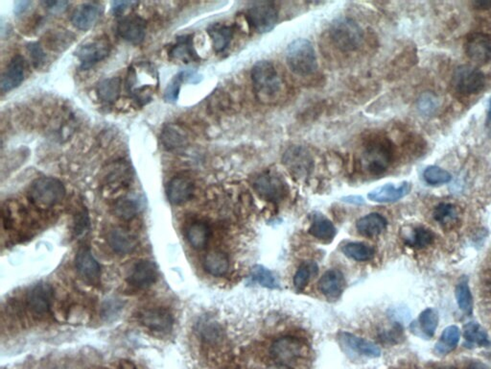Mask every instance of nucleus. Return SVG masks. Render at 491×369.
<instances>
[{"instance_id":"31","label":"nucleus","mask_w":491,"mask_h":369,"mask_svg":"<svg viewBox=\"0 0 491 369\" xmlns=\"http://www.w3.org/2000/svg\"><path fill=\"white\" fill-rule=\"evenodd\" d=\"M460 339V329L455 325L448 326L442 331L439 341L435 345V352L442 356L450 354L458 346Z\"/></svg>"},{"instance_id":"14","label":"nucleus","mask_w":491,"mask_h":369,"mask_svg":"<svg viewBox=\"0 0 491 369\" xmlns=\"http://www.w3.org/2000/svg\"><path fill=\"white\" fill-rule=\"evenodd\" d=\"M139 320L146 328L159 333H168L173 328V317L168 310L161 308L143 310L140 313Z\"/></svg>"},{"instance_id":"28","label":"nucleus","mask_w":491,"mask_h":369,"mask_svg":"<svg viewBox=\"0 0 491 369\" xmlns=\"http://www.w3.org/2000/svg\"><path fill=\"white\" fill-rule=\"evenodd\" d=\"M201 76L198 73L191 71H180L167 85L164 91V99L166 102L175 103L179 99L180 87L184 82L187 83L197 84L201 81Z\"/></svg>"},{"instance_id":"52","label":"nucleus","mask_w":491,"mask_h":369,"mask_svg":"<svg viewBox=\"0 0 491 369\" xmlns=\"http://www.w3.org/2000/svg\"><path fill=\"white\" fill-rule=\"evenodd\" d=\"M473 5L477 9H490L491 1H476L473 2Z\"/></svg>"},{"instance_id":"10","label":"nucleus","mask_w":491,"mask_h":369,"mask_svg":"<svg viewBox=\"0 0 491 369\" xmlns=\"http://www.w3.org/2000/svg\"><path fill=\"white\" fill-rule=\"evenodd\" d=\"M270 352L273 359L285 363L305 357L308 355L309 349L302 339L294 337H284L273 341Z\"/></svg>"},{"instance_id":"17","label":"nucleus","mask_w":491,"mask_h":369,"mask_svg":"<svg viewBox=\"0 0 491 369\" xmlns=\"http://www.w3.org/2000/svg\"><path fill=\"white\" fill-rule=\"evenodd\" d=\"M103 7L98 4H86L77 7L71 15V23L80 30L94 28L103 15Z\"/></svg>"},{"instance_id":"6","label":"nucleus","mask_w":491,"mask_h":369,"mask_svg":"<svg viewBox=\"0 0 491 369\" xmlns=\"http://www.w3.org/2000/svg\"><path fill=\"white\" fill-rule=\"evenodd\" d=\"M392 160L391 143L378 140L371 143L362 154L363 169L373 175H380L389 169Z\"/></svg>"},{"instance_id":"46","label":"nucleus","mask_w":491,"mask_h":369,"mask_svg":"<svg viewBox=\"0 0 491 369\" xmlns=\"http://www.w3.org/2000/svg\"><path fill=\"white\" fill-rule=\"evenodd\" d=\"M89 214H87V210L85 209L83 211L80 212L75 217V222H74V231H75L77 236H81L84 235V234L89 230Z\"/></svg>"},{"instance_id":"41","label":"nucleus","mask_w":491,"mask_h":369,"mask_svg":"<svg viewBox=\"0 0 491 369\" xmlns=\"http://www.w3.org/2000/svg\"><path fill=\"white\" fill-rule=\"evenodd\" d=\"M318 272V267L315 262L307 261L304 262L294 276L293 284L297 291H304L313 276L317 274Z\"/></svg>"},{"instance_id":"19","label":"nucleus","mask_w":491,"mask_h":369,"mask_svg":"<svg viewBox=\"0 0 491 369\" xmlns=\"http://www.w3.org/2000/svg\"><path fill=\"white\" fill-rule=\"evenodd\" d=\"M344 288L346 280L344 274L338 270H328L318 281L321 293L331 300L339 298Z\"/></svg>"},{"instance_id":"42","label":"nucleus","mask_w":491,"mask_h":369,"mask_svg":"<svg viewBox=\"0 0 491 369\" xmlns=\"http://www.w3.org/2000/svg\"><path fill=\"white\" fill-rule=\"evenodd\" d=\"M433 216H434L435 220L443 227L453 225L454 223L458 222L459 219L458 210L453 204L450 203H440L435 209Z\"/></svg>"},{"instance_id":"38","label":"nucleus","mask_w":491,"mask_h":369,"mask_svg":"<svg viewBox=\"0 0 491 369\" xmlns=\"http://www.w3.org/2000/svg\"><path fill=\"white\" fill-rule=\"evenodd\" d=\"M187 237L194 248L201 249L209 243V237H211V229L206 223L195 222L188 228Z\"/></svg>"},{"instance_id":"55","label":"nucleus","mask_w":491,"mask_h":369,"mask_svg":"<svg viewBox=\"0 0 491 369\" xmlns=\"http://www.w3.org/2000/svg\"><path fill=\"white\" fill-rule=\"evenodd\" d=\"M266 369H293L287 365H284V363H277V365H273L268 366Z\"/></svg>"},{"instance_id":"34","label":"nucleus","mask_w":491,"mask_h":369,"mask_svg":"<svg viewBox=\"0 0 491 369\" xmlns=\"http://www.w3.org/2000/svg\"><path fill=\"white\" fill-rule=\"evenodd\" d=\"M204 267L209 274L219 277L228 272L230 262L227 255L223 252L212 251L204 257Z\"/></svg>"},{"instance_id":"49","label":"nucleus","mask_w":491,"mask_h":369,"mask_svg":"<svg viewBox=\"0 0 491 369\" xmlns=\"http://www.w3.org/2000/svg\"><path fill=\"white\" fill-rule=\"evenodd\" d=\"M434 98L431 95H426V97H422L421 102H419V109L422 111V113H432L435 110V102Z\"/></svg>"},{"instance_id":"21","label":"nucleus","mask_w":491,"mask_h":369,"mask_svg":"<svg viewBox=\"0 0 491 369\" xmlns=\"http://www.w3.org/2000/svg\"><path fill=\"white\" fill-rule=\"evenodd\" d=\"M339 338L342 344L346 345L347 349H352L359 355L370 358H378L381 356V349H379L378 345L368 339L360 338L347 332L340 334Z\"/></svg>"},{"instance_id":"20","label":"nucleus","mask_w":491,"mask_h":369,"mask_svg":"<svg viewBox=\"0 0 491 369\" xmlns=\"http://www.w3.org/2000/svg\"><path fill=\"white\" fill-rule=\"evenodd\" d=\"M158 279V267L150 261H142L135 265L129 276V283L137 288L144 289L153 285Z\"/></svg>"},{"instance_id":"54","label":"nucleus","mask_w":491,"mask_h":369,"mask_svg":"<svg viewBox=\"0 0 491 369\" xmlns=\"http://www.w3.org/2000/svg\"><path fill=\"white\" fill-rule=\"evenodd\" d=\"M344 199H349V200H344L347 201V202L357 204V205L358 204L363 203V198H361V196H349V198Z\"/></svg>"},{"instance_id":"33","label":"nucleus","mask_w":491,"mask_h":369,"mask_svg":"<svg viewBox=\"0 0 491 369\" xmlns=\"http://www.w3.org/2000/svg\"><path fill=\"white\" fill-rule=\"evenodd\" d=\"M209 34L212 40L214 50L216 52H223L228 49L233 37V29L230 26L215 23L209 28Z\"/></svg>"},{"instance_id":"15","label":"nucleus","mask_w":491,"mask_h":369,"mask_svg":"<svg viewBox=\"0 0 491 369\" xmlns=\"http://www.w3.org/2000/svg\"><path fill=\"white\" fill-rule=\"evenodd\" d=\"M54 291L49 284L41 283L34 286L27 296L28 307L36 315H45L51 307Z\"/></svg>"},{"instance_id":"4","label":"nucleus","mask_w":491,"mask_h":369,"mask_svg":"<svg viewBox=\"0 0 491 369\" xmlns=\"http://www.w3.org/2000/svg\"><path fill=\"white\" fill-rule=\"evenodd\" d=\"M330 37L340 50L349 52L356 50L361 46L363 33L356 21L342 17L333 21L330 28Z\"/></svg>"},{"instance_id":"9","label":"nucleus","mask_w":491,"mask_h":369,"mask_svg":"<svg viewBox=\"0 0 491 369\" xmlns=\"http://www.w3.org/2000/svg\"><path fill=\"white\" fill-rule=\"evenodd\" d=\"M249 23L259 33H268L277 25L278 11L273 4L266 1L256 2L247 13Z\"/></svg>"},{"instance_id":"32","label":"nucleus","mask_w":491,"mask_h":369,"mask_svg":"<svg viewBox=\"0 0 491 369\" xmlns=\"http://www.w3.org/2000/svg\"><path fill=\"white\" fill-rule=\"evenodd\" d=\"M464 338L469 346L487 347L491 344L487 331L476 321H471L464 326Z\"/></svg>"},{"instance_id":"35","label":"nucleus","mask_w":491,"mask_h":369,"mask_svg":"<svg viewBox=\"0 0 491 369\" xmlns=\"http://www.w3.org/2000/svg\"><path fill=\"white\" fill-rule=\"evenodd\" d=\"M121 92V80L118 77L104 79L98 84V97L107 104L116 102Z\"/></svg>"},{"instance_id":"23","label":"nucleus","mask_w":491,"mask_h":369,"mask_svg":"<svg viewBox=\"0 0 491 369\" xmlns=\"http://www.w3.org/2000/svg\"><path fill=\"white\" fill-rule=\"evenodd\" d=\"M194 185L187 177H175L167 187V198L174 205H180L192 198Z\"/></svg>"},{"instance_id":"45","label":"nucleus","mask_w":491,"mask_h":369,"mask_svg":"<svg viewBox=\"0 0 491 369\" xmlns=\"http://www.w3.org/2000/svg\"><path fill=\"white\" fill-rule=\"evenodd\" d=\"M434 240L435 235L431 230L424 227H418L414 231L412 237L408 238L407 243L412 248L421 249L429 246Z\"/></svg>"},{"instance_id":"43","label":"nucleus","mask_w":491,"mask_h":369,"mask_svg":"<svg viewBox=\"0 0 491 369\" xmlns=\"http://www.w3.org/2000/svg\"><path fill=\"white\" fill-rule=\"evenodd\" d=\"M139 203L132 198H122L114 205L116 216L124 220L132 219L139 212Z\"/></svg>"},{"instance_id":"5","label":"nucleus","mask_w":491,"mask_h":369,"mask_svg":"<svg viewBox=\"0 0 491 369\" xmlns=\"http://www.w3.org/2000/svg\"><path fill=\"white\" fill-rule=\"evenodd\" d=\"M66 195V188L60 180L41 177L32 183L29 198L36 205L52 207L60 203Z\"/></svg>"},{"instance_id":"48","label":"nucleus","mask_w":491,"mask_h":369,"mask_svg":"<svg viewBox=\"0 0 491 369\" xmlns=\"http://www.w3.org/2000/svg\"><path fill=\"white\" fill-rule=\"evenodd\" d=\"M137 4V2L132 1H114L111 4V9L116 15L123 14L125 11L128 10L130 7Z\"/></svg>"},{"instance_id":"37","label":"nucleus","mask_w":491,"mask_h":369,"mask_svg":"<svg viewBox=\"0 0 491 369\" xmlns=\"http://www.w3.org/2000/svg\"><path fill=\"white\" fill-rule=\"evenodd\" d=\"M418 325L421 337L426 339L433 338L439 325V313L433 308H427L419 315Z\"/></svg>"},{"instance_id":"8","label":"nucleus","mask_w":491,"mask_h":369,"mask_svg":"<svg viewBox=\"0 0 491 369\" xmlns=\"http://www.w3.org/2000/svg\"><path fill=\"white\" fill-rule=\"evenodd\" d=\"M253 185L260 196L272 202H280L287 193V186L283 178L273 171L257 175Z\"/></svg>"},{"instance_id":"7","label":"nucleus","mask_w":491,"mask_h":369,"mask_svg":"<svg viewBox=\"0 0 491 369\" xmlns=\"http://www.w3.org/2000/svg\"><path fill=\"white\" fill-rule=\"evenodd\" d=\"M452 84L456 92L464 97L479 94L485 89V76L471 66H461L453 75Z\"/></svg>"},{"instance_id":"57","label":"nucleus","mask_w":491,"mask_h":369,"mask_svg":"<svg viewBox=\"0 0 491 369\" xmlns=\"http://www.w3.org/2000/svg\"><path fill=\"white\" fill-rule=\"evenodd\" d=\"M437 369H456L455 368H452V366H445V368H440Z\"/></svg>"},{"instance_id":"29","label":"nucleus","mask_w":491,"mask_h":369,"mask_svg":"<svg viewBox=\"0 0 491 369\" xmlns=\"http://www.w3.org/2000/svg\"><path fill=\"white\" fill-rule=\"evenodd\" d=\"M309 234L323 243H331L336 237L337 230L332 222L323 214H316L312 219Z\"/></svg>"},{"instance_id":"13","label":"nucleus","mask_w":491,"mask_h":369,"mask_svg":"<svg viewBox=\"0 0 491 369\" xmlns=\"http://www.w3.org/2000/svg\"><path fill=\"white\" fill-rule=\"evenodd\" d=\"M467 57L473 62L484 65L491 60V37L475 32L467 37L466 42Z\"/></svg>"},{"instance_id":"50","label":"nucleus","mask_w":491,"mask_h":369,"mask_svg":"<svg viewBox=\"0 0 491 369\" xmlns=\"http://www.w3.org/2000/svg\"><path fill=\"white\" fill-rule=\"evenodd\" d=\"M44 4L53 13H62L68 6V1H44Z\"/></svg>"},{"instance_id":"25","label":"nucleus","mask_w":491,"mask_h":369,"mask_svg":"<svg viewBox=\"0 0 491 369\" xmlns=\"http://www.w3.org/2000/svg\"><path fill=\"white\" fill-rule=\"evenodd\" d=\"M108 243L116 253L127 255L132 253L137 248V240L132 234L123 228H116L108 236Z\"/></svg>"},{"instance_id":"51","label":"nucleus","mask_w":491,"mask_h":369,"mask_svg":"<svg viewBox=\"0 0 491 369\" xmlns=\"http://www.w3.org/2000/svg\"><path fill=\"white\" fill-rule=\"evenodd\" d=\"M32 4V2L30 1H18L15 2V13L17 15H20L23 14V12H25L26 10L28 9V7L30 6Z\"/></svg>"},{"instance_id":"2","label":"nucleus","mask_w":491,"mask_h":369,"mask_svg":"<svg viewBox=\"0 0 491 369\" xmlns=\"http://www.w3.org/2000/svg\"><path fill=\"white\" fill-rule=\"evenodd\" d=\"M251 81L260 102H272L281 90L280 77L275 66L269 61H260L251 68Z\"/></svg>"},{"instance_id":"24","label":"nucleus","mask_w":491,"mask_h":369,"mask_svg":"<svg viewBox=\"0 0 491 369\" xmlns=\"http://www.w3.org/2000/svg\"><path fill=\"white\" fill-rule=\"evenodd\" d=\"M168 54L170 59L185 63L196 62L200 59L194 49L192 35L178 37L174 46L170 49Z\"/></svg>"},{"instance_id":"40","label":"nucleus","mask_w":491,"mask_h":369,"mask_svg":"<svg viewBox=\"0 0 491 369\" xmlns=\"http://www.w3.org/2000/svg\"><path fill=\"white\" fill-rule=\"evenodd\" d=\"M251 282L259 284L261 286L268 289H280V284L278 279L273 272L268 270L263 265H254L251 268V275H249Z\"/></svg>"},{"instance_id":"36","label":"nucleus","mask_w":491,"mask_h":369,"mask_svg":"<svg viewBox=\"0 0 491 369\" xmlns=\"http://www.w3.org/2000/svg\"><path fill=\"white\" fill-rule=\"evenodd\" d=\"M455 296L456 304H458L461 312L467 315H472V313H473V296H472L468 280H467L466 277L461 278L459 283L456 284Z\"/></svg>"},{"instance_id":"56","label":"nucleus","mask_w":491,"mask_h":369,"mask_svg":"<svg viewBox=\"0 0 491 369\" xmlns=\"http://www.w3.org/2000/svg\"><path fill=\"white\" fill-rule=\"evenodd\" d=\"M491 121V97H490V108H488V113H487V122Z\"/></svg>"},{"instance_id":"1","label":"nucleus","mask_w":491,"mask_h":369,"mask_svg":"<svg viewBox=\"0 0 491 369\" xmlns=\"http://www.w3.org/2000/svg\"><path fill=\"white\" fill-rule=\"evenodd\" d=\"M158 87V71L150 63L140 62L130 68L126 81L127 91L140 104L150 102Z\"/></svg>"},{"instance_id":"30","label":"nucleus","mask_w":491,"mask_h":369,"mask_svg":"<svg viewBox=\"0 0 491 369\" xmlns=\"http://www.w3.org/2000/svg\"><path fill=\"white\" fill-rule=\"evenodd\" d=\"M161 140L167 150H176L187 145V136L180 126L171 123L164 127Z\"/></svg>"},{"instance_id":"26","label":"nucleus","mask_w":491,"mask_h":369,"mask_svg":"<svg viewBox=\"0 0 491 369\" xmlns=\"http://www.w3.org/2000/svg\"><path fill=\"white\" fill-rule=\"evenodd\" d=\"M387 225V219L382 214L373 212L361 217L356 223V228L358 232L363 237L373 238L383 233L386 230Z\"/></svg>"},{"instance_id":"22","label":"nucleus","mask_w":491,"mask_h":369,"mask_svg":"<svg viewBox=\"0 0 491 369\" xmlns=\"http://www.w3.org/2000/svg\"><path fill=\"white\" fill-rule=\"evenodd\" d=\"M411 185L408 182L402 183L399 187H395L392 184L382 186L375 188L368 195V199L378 203L397 202L400 199L405 198L410 193Z\"/></svg>"},{"instance_id":"44","label":"nucleus","mask_w":491,"mask_h":369,"mask_svg":"<svg viewBox=\"0 0 491 369\" xmlns=\"http://www.w3.org/2000/svg\"><path fill=\"white\" fill-rule=\"evenodd\" d=\"M423 178L427 184L431 186L447 184L452 179L449 172L436 166L427 167L424 171Z\"/></svg>"},{"instance_id":"16","label":"nucleus","mask_w":491,"mask_h":369,"mask_svg":"<svg viewBox=\"0 0 491 369\" xmlns=\"http://www.w3.org/2000/svg\"><path fill=\"white\" fill-rule=\"evenodd\" d=\"M118 33L125 41L139 44L145 38L146 21L139 16H128L118 23Z\"/></svg>"},{"instance_id":"11","label":"nucleus","mask_w":491,"mask_h":369,"mask_svg":"<svg viewBox=\"0 0 491 369\" xmlns=\"http://www.w3.org/2000/svg\"><path fill=\"white\" fill-rule=\"evenodd\" d=\"M282 162L294 176L302 179L309 176L314 167L311 154L306 148L299 145L289 147L284 153Z\"/></svg>"},{"instance_id":"39","label":"nucleus","mask_w":491,"mask_h":369,"mask_svg":"<svg viewBox=\"0 0 491 369\" xmlns=\"http://www.w3.org/2000/svg\"><path fill=\"white\" fill-rule=\"evenodd\" d=\"M342 252L349 258L357 262L371 261L374 257V248L363 243H349L342 248Z\"/></svg>"},{"instance_id":"3","label":"nucleus","mask_w":491,"mask_h":369,"mask_svg":"<svg viewBox=\"0 0 491 369\" xmlns=\"http://www.w3.org/2000/svg\"><path fill=\"white\" fill-rule=\"evenodd\" d=\"M286 61L290 70L297 75H311L318 70L314 47L308 40L298 39L291 42L286 52Z\"/></svg>"},{"instance_id":"18","label":"nucleus","mask_w":491,"mask_h":369,"mask_svg":"<svg viewBox=\"0 0 491 369\" xmlns=\"http://www.w3.org/2000/svg\"><path fill=\"white\" fill-rule=\"evenodd\" d=\"M25 60L21 55H15L10 61L4 74H2L0 87L1 91L7 92L20 86L25 80Z\"/></svg>"},{"instance_id":"53","label":"nucleus","mask_w":491,"mask_h":369,"mask_svg":"<svg viewBox=\"0 0 491 369\" xmlns=\"http://www.w3.org/2000/svg\"><path fill=\"white\" fill-rule=\"evenodd\" d=\"M467 369H490V368L481 362H472Z\"/></svg>"},{"instance_id":"47","label":"nucleus","mask_w":491,"mask_h":369,"mask_svg":"<svg viewBox=\"0 0 491 369\" xmlns=\"http://www.w3.org/2000/svg\"><path fill=\"white\" fill-rule=\"evenodd\" d=\"M27 49L28 52L30 53L34 65L38 68L44 62L45 54L44 50H42L38 42H32V44H28Z\"/></svg>"},{"instance_id":"27","label":"nucleus","mask_w":491,"mask_h":369,"mask_svg":"<svg viewBox=\"0 0 491 369\" xmlns=\"http://www.w3.org/2000/svg\"><path fill=\"white\" fill-rule=\"evenodd\" d=\"M75 265L77 270L83 277L87 280L94 281L99 278L101 274L100 265L90 253L89 249H81L77 254Z\"/></svg>"},{"instance_id":"12","label":"nucleus","mask_w":491,"mask_h":369,"mask_svg":"<svg viewBox=\"0 0 491 369\" xmlns=\"http://www.w3.org/2000/svg\"><path fill=\"white\" fill-rule=\"evenodd\" d=\"M111 52V44L107 40L101 39L89 42L80 47L76 52L77 57L81 63L80 68L83 71L89 70L97 63L108 57Z\"/></svg>"}]
</instances>
